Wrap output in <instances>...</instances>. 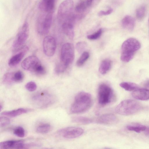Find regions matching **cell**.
Here are the masks:
<instances>
[{"mask_svg": "<svg viewBox=\"0 0 149 149\" xmlns=\"http://www.w3.org/2000/svg\"><path fill=\"white\" fill-rule=\"evenodd\" d=\"M117 121L116 117L111 113L103 114L98 117L96 120L97 123L104 125L113 124L116 123Z\"/></svg>", "mask_w": 149, "mask_h": 149, "instance_id": "cell-16", "label": "cell"}, {"mask_svg": "<svg viewBox=\"0 0 149 149\" xmlns=\"http://www.w3.org/2000/svg\"><path fill=\"white\" fill-rule=\"evenodd\" d=\"M44 53L47 56H51L54 54L56 47V42L55 38L48 36L45 37L43 41Z\"/></svg>", "mask_w": 149, "mask_h": 149, "instance_id": "cell-10", "label": "cell"}, {"mask_svg": "<svg viewBox=\"0 0 149 149\" xmlns=\"http://www.w3.org/2000/svg\"></svg>", "mask_w": 149, "mask_h": 149, "instance_id": "cell-40", "label": "cell"}, {"mask_svg": "<svg viewBox=\"0 0 149 149\" xmlns=\"http://www.w3.org/2000/svg\"><path fill=\"white\" fill-rule=\"evenodd\" d=\"M144 86L146 88H149V80L146 81L145 83Z\"/></svg>", "mask_w": 149, "mask_h": 149, "instance_id": "cell-39", "label": "cell"}, {"mask_svg": "<svg viewBox=\"0 0 149 149\" xmlns=\"http://www.w3.org/2000/svg\"><path fill=\"white\" fill-rule=\"evenodd\" d=\"M146 126L142 125H128L126 127L127 129L131 131H133L137 133H140L146 130Z\"/></svg>", "mask_w": 149, "mask_h": 149, "instance_id": "cell-26", "label": "cell"}, {"mask_svg": "<svg viewBox=\"0 0 149 149\" xmlns=\"http://www.w3.org/2000/svg\"><path fill=\"white\" fill-rule=\"evenodd\" d=\"M23 73L21 71H18L14 73L13 80L14 82H22L24 78Z\"/></svg>", "mask_w": 149, "mask_h": 149, "instance_id": "cell-29", "label": "cell"}, {"mask_svg": "<svg viewBox=\"0 0 149 149\" xmlns=\"http://www.w3.org/2000/svg\"><path fill=\"white\" fill-rule=\"evenodd\" d=\"M29 111V110L27 109L20 108L12 111L3 112L1 113V115L3 116L14 117L27 113Z\"/></svg>", "mask_w": 149, "mask_h": 149, "instance_id": "cell-20", "label": "cell"}, {"mask_svg": "<svg viewBox=\"0 0 149 149\" xmlns=\"http://www.w3.org/2000/svg\"><path fill=\"white\" fill-rule=\"evenodd\" d=\"M141 45L136 39L131 38L125 40L121 47L120 59L124 62L130 61L134 56L135 52L140 49Z\"/></svg>", "mask_w": 149, "mask_h": 149, "instance_id": "cell-2", "label": "cell"}, {"mask_svg": "<svg viewBox=\"0 0 149 149\" xmlns=\"http://www.w3.org/2000/svg\"><path fill=\"white\" fill-rule=\"evenodd\" d=\"M119 85L121 88L127 91H134L138 88V85L132 82H123L121 83Z\"/></svg>", "mask_w": 149, "mask_h": 149, "instance_id": "cell-23", "label": "cell"}, {"mask_svg": "<svg viewBox=\"0 0 149 149\" xmlns=\"http://www.w3.org/2000/svg\"><path fill=\"white\" fill-rule=\"evenodd\" d=\"M14 134L16 136L20 137H24L25 134V130L21 127L19 126L14 130Z\"/></svg>", "mask_w": 149, "mask_h": 149, "instance_id": "cell-31", "label": "cell"}, {"mask_svg": "<svg viewBox=\"0 0 149 149\" xmlns=\"http://www.w3.org/2000/svg\"><path fill=\"white\" fill-rule=\"evenodd\" d=\"M40 12L36 21V29L39 33L44 35L47 34L50 29L53 13Z\"/></svg>", "mask_w": 149, "mask_h": 149, "instance_id": "cell-5", "label": "cell"}, {"mask_svg": "<svg viewBox=\"0 0 149 149\" xmlns=\"http://www.w3.org/2000/svg\"><path fill=\"white\" fill-rule=\"evenodd\" d=\"M144 134L147 135H149V127H146V130L144 131Z\"/></svg>", "mask_w": 149, "mask_h": 149, "instance_id": "cell-38", "label": "cell"}, {"mask_svg": "<svg viewBox=\"0 0 149 149\" xmlns=\"http://www.w3.org/2000/svg\"><path fill=\"white\" fill-rule=\"evenodd\" d=\"M32 100L37 105L41 108L47 107L53 103L54 101L52 95L44 92L34 95L32 97Z\"/></svg>", "mask_w": 149, "mask_h": 149, "instance_id": "cell-9", "label": "cell"}, {"mask_svg": "<svg viewBox=\"0 0 149 149\" xmlns=\"http://www.w3.org/2000/svg\"><path fill=\"white\" fill-rule=\"evenodd\" d=\"M10 122V120L7 117H1L0 118V125L1 127H4L8 124Z\"/></svg>", "mask_w": 149, "mask_h": 149, "instance_id": "cell-35", "label": "cell"}, {"mask_svg": "<svg viewBox=\"0 0 149 149\" xmlns=\"http://www.w3.org/2000/svg\"><path fill=\"white\" fill-rule=\"evenodd\" d=\"M24 141L21 140H8L1 142L0 143V149L23 148Z\"/></svg>", "mask_w": 149, "mask_h": 149, "instance_id": "cell-14", "label": "cell"}, {"mask_svg": "<svg viewBox=\"0 0 149 149\" xmlns=\"http://www.w3.org/2000/svg\"><path fill=\"white\" fill-rule=\"evenodd\" d=\"M122 25L123 28L125 29L132 31L133 30L135 26L134 19L130 15H126L122 20Z\"/></svg>", "mask_w": 149, "mask_h": 149, "instance_id": "cell-18", "label": "cell"}, {"mask_svg": "<svg viewBox=\"0 0 149 149\" xmlns=\"http://www.w3.org/2000/svg\"><path fill=\"white\" fill-rule=\"evenodd\" d=\"M113 11L112 8H110L107 11L101 10L99 12L98 15L99 16L108 15L111 14Z\"/></svg>", "mask_w": 149, "mask_h": 149, "instance_id": "cell-37", "label": "cell"}, {"mask_svg": "<svg viewBox=\"0 0 149 149\" xmlns=\"http://www.w3.org/2000/svg\"><path fill=\"white\" fill-rule=\"evenodd\" d=\"M86 46V43L84 42H78L76 45L77 51L79 53L82 52Z\"/></svg>", "mask_w": 149, "mask_h": 149, "instance_id": "cell-36", "label": "cell"}, {"mask_svg": "<svg viewBox=\"0 0 149 149\" xmlns=\"http://www.w3.org/2000/svg\"><path fill=\"white\" fill-rule=\"evenodd\" d=\"M81 128L75 127H70L59 130L58 133L65 138L72 139L80 136L84 133Z\"/></svg>", "mask_w": 149, "mask_h": 149, "instance_id": "cell-11", "label": "cell"}, {"mask_svg": "<svg viewBox=\"0 0 149 149\" xmlns=\"http://www.w3.org/2000/svg\"><path fill=\"white\" fill-rule=\"evenodd\" d=\"M92 103V97L90 94L84 92H80L74 97L70 108V111L74 113L84 112L89 109Z\"/></svg>", "mask_w": 149, "mask_h": 149, "instance_id": "cell-1", "label": "cell"}, {"mask_svg": "<svg viewBox=\"0 0 149 149\" xmlns=\"http://www.w3.org/2000/svg\"><path fill=\"white\" fill-rule=\"evenodd\" d=\"M51 129V126L49 124H45L38 127L36 132L40 134H45L48 132Z\"/></svg>", "mask_w": 149, "mask_h": 149, "instance_id": "cell-28", "label": "cell"}, {"mask_svg": "<svg viewBox=\"0 0 149 149\" xmlns=\"http://www.w3.org/2000/svg\"><path fill=\"white\" fill-rule=\"evenodd\" d=\"M112 62L109 59H106L101 62L99 68L100 72L102 74L107 73L111 69Z\"/></svg>", "mask_w": 149, "mask_h": 149, "instance_id": "cell-21", "label": "cell"}, {"mask_svg": "<svg viewBox=\"0 0 149 149\" xmlns=\"http://www.w3.org/2000/svg\"><path fill=\"white\" fill-rule=\"evenodd\" d=\"M62 28L64 33L70 39L74 38V32L73 26L72 23L65 22L62 24Z\"/></svg>", "mask_w": 149, "mask_h": 149, "instance_id": "cell-19", "label": "cell"}, {"mask_svg": "<svg viewBox=\"0 0 149 149\" xmlns=\"http://www.w3.org/2000/svg\"><path fill=\"white\" fill-rule=\"evenodd\" d=\"M102 32V29H100L95 33L88 35V39L90 40H95L99 38L101 36Z\"/></svg>", "mask_w": 149, "mask_h": 149, "instance_id": "cell-32", "label": "cell"}, {"mask_svg": "<svg viewBox=\"0 0 149 149\" xmlns=\"http://www.w3.org/2000/svg\"><path fill=\"white\" fill-rule=\"evenodd\" d=\"M25 87L27 90L32 92L36 89L37 85L34 82L31 81L28 82L25 85Z\"/></svg>", "mask_w": 149, "mask_h": 149, "instance_id": "cell-33", "label": "cell"}, {"mask_svg": "<svg viewBox=\"0 0 149 149\" xmlns=\"http://www.w3.org/2000/svg\"><path fill=\"white\" fill-rule=\"evenodd\" d=\"M72 122L82 125H87L91 123L92 120L88 118L82 116H76L73 117L72 119Z\"/></svg>", "mask_w": 149, "mask_h": 149, "instance_id": "cell-22", "label": "cell"}, {"mask_svg": "<svg viewBox=\"0 0 149 149\" xmlns=\"http://www.w3.org/2000/svg\"><path fill=\"white\" fill-rule=\"evenodd\" d=\"M114 95L112 89L108 85L100 84L98 89V100L99 104L103 106L108 104L113 100Z\"/></svg>", "mask_w": 149, "mask_h": 149, "instance_id": "cell-7", "label": "cell"}, {"mask_svg": "<svg viewBox=\"0 0 149 149\" xmlns=\"http://www.w3.org/2000/svg\"><path fill=\"white\" fill-rule=\"evenodd\" d=\"M33 72L39 75H43L46 73V70L44 67L40 63L36 68Z\"/></svg>", "mask_w": 149, "mask_h": 149, "instance_id": "cell-34", "label": "cell"}, {"mask_svg": "<svg viewBox=\"0 0 149 149\" xmlns=\"http://www.w3.org/2000/svg\"><path fill=\"white\" fill-rule=\"evenodd\" d=\"M29 33V27L27 22L23 24L17 34L13 44V48L15 50L19 49L21 47L27 39Z\"/></svg>", "mask_w": 149, "mask_h": 149, "instance_id": "cell-8", "label": "cell"}, {"mask_svg": "<svg viewBox=\"0 0 149 149\" xmlns=\"http://www.w3.org/2000/svg\"><path fill=\"white\" fill-rule=\"evenodd\" d=\"M132 95L136 100H147L149 99V90L147 88H138L133 91Z\"/></svg>", "mask_w": 149, "mask_h": 149, "instance_id": "cell-17", "label": "cell"}, {"mask_svg": "<svg viewBox=\"0 0 149 149\" xmlns=\"http://www.w3.org/2000/svg\"><path fill=\"white\" fill-rule=\"evenodd\" d=\"M56 0H41L38 5L40 11L53 13Z\"/></svg>", "mask_w": 149, "mask_h": 149, "instance_id": "cell-13", "label": "cell"}, {"mask_svg": "<svg viewBox=\"0 0 149 149\" xmlns=\"http://www.w3.org/2000/svg\"><path fill=\"white\" fill-rule=\"evenodd\" d=\"M146 13V8L145 6H141L136 10V17L139 20H142L144 18Z\"/></svg>", "mask_w": 149, "mask_h": 149, "instance_id": "cell-24", "label": "cell"}, {"mask_svg": "<svg viewBox=\"0 0 149 149\" xmlns=\"http://www.w3.org/2000/svg\"><path fill=\"white\" fill-rule=\"evenodd\" d=\"M141 108V104L137 101L126 99L122 101L117 106L115 111L119 114L129 116L136 113Z\"/></svg>", "mask_w": 149, "mask_h": 149, "instance_id": "cell-4", "label": "cell"}, {"mask_svg": "<svg viewBox=\"0 0 149 149\" xmlns=\"http://www.w3.org/2000/svg\"><path fill=\"white\" fill-rule=\"evenodd\" d=\"M87 6L86 1L81 0L76 5L75 8V11L79 13H81L85 10Z\"/></svg>", "mask_w": 149, "mask_h": 149, "instance_id": "cell-27", "label": "cell"}, {"mask_svg": "<svg viewBox=\"0 0 149 149\" xmlns=\"http://www.w3.org/2000/svg\"><path fill=\"white\" fill-rule=\"evenodd\" d=\"M40 63L37 57L31 56L25 58L22 62L21 65L24 70L33 72L36 67Z\"/></svg>", "mask_w": 149, "mask_h": 149, "instance_id": "cell-12", "label": "cell"}, {"mask_svg": "<svg viewBox=\"0 0 149 149\" xmlns=\"http://www.w3.org/2000/svg\"><path fill=\"white\" fill-rule=\"evenodd\" d=\"M28 50V47L25 46L21 48V51L13 56L8 61L9 65L13 67L18 64L22 60Z\"/></svg>", "mask_w": 149, "mask_h": 149, "instance_id": "cell-15", "label": "cell"}, {"mask_svg": "<svg viewBox=\"0 0 149 149\" xmlns=\"http://www.w3.org/2000/svg\"><path fill=\"white\" fill-rule=\"evenodd\" d=\"M14 73L8 72L6 73L4 76L3 81L6 84L10 85L14 82L13 76Z\"/></svg>", "mask_w": 149, "mask_h": 149, "instance_id": "cell-30", "label": "cell"}, {"mask_svg": "<svg viewBox=\"0 0 149 149\" xmlns=\"http://www.w3.org/2000/svg\"><path fill=\"white\" fill-rule=\"evenodd\" d=\"M89 57V54L88 52L85 51L83 52L77 61V66L80 67L82 65L88 60Z\"/></svg>", "mask_w": 149, "mask_h": 149, "instance_id": "cell-25", "label": "cell"}, {"mask_svg": "<svg viewBox=\"0 0 149 149\" xmlns=\"http://www.w3.org/2000/svg\"><path fill=\"white\" fill-rule=\"evenodd\" d=\"M74 2L72 0H65L60 4L57 13V19L61 24L68 22L73 15Z\"/></svg>", "mask_w": 149, "mask_h": 149, "instance_id": "cell-6", "label": "cell"}, {"mask_svg": "<svg viewBox=\"0 0 149 149\" xmlns=\"http://www.w3.org/2000/svg\"><path fill=\"white\" fill-rule=\"evenodd\" d=\"M74 57V48L73 45L66 43L62 46L61 50L60 62L57 65L58 69L63 72L73 61Z\"/></svg>", "mask_w": 149, "mask_h": 149, "instance_id": "cell-3", "label": "cell"}]
</instances>
